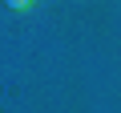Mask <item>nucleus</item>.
<instances>
[{
	"mask_svg": "<svg viewBox=\"0 0 121 113\" xmlns=\"http://www.w3.org/2000/svg\"><path fill=\"white\" fill-rule=\"evenodd\" d=\"M8 4H12V8H28L32 0H8Z\"/></svg>",
	"mask_w": 121,
	"mask_h": 113,
	"instance_id": "nucleus-1",
	"label": "nucleus"
}]
</instances>
